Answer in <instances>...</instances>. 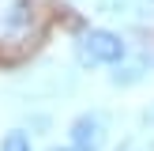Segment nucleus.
Wrapping results in <instances>:
<instances>
[{
    "instance_id": "nucleus-1",
    "label": "nucleus",
    "mask_w": 154,
    "mask_h": 151,
    "mask_svg": "<svg viewBox=\"0 0 154 151\" xmlns=\"http://www.w3.org/2000/svg\"><path fill=\"white\" fill-rule=\"evenodd\" d=\"M75 53H79L83 64H120L128 53V45L120 42V34L113 30H87V34L75 42Z\"/></svg>"
},
{
    "instance_id": "nucleus-2",
    "label": "nucleus",
    "mask_w": 154,
    "mask_h": 151,
    "mask_svg": "<svg viewBox=\"0 0 154 151\" xmlns=\"http://www.w3.org/2000/svg\"><path fill=\"white\" fill-rule=\"evenodd\" d=\"M34 23V0H0V45L23 42Z\"/></svg>"
},
{
    "instance_id": "nucleus-3",
    "label": "nucleus",
    "mask_w": 154,
    "mask_h": 151,
    "mask_svg": "<svg viewBox=\"0 0 154 151\" xmlns=\"http://www.w3.org/2000/svg\"><path fill=\"white\" fill-rule=\"evenodd\" d=\"M72 147H83V151H98L105 143V132H109V125H105V113L90 110V113H79V117L72 121Z\"/></svg>"
},
{
    "instance_id": "nucleus-4",
    "label": "nucleus",
    "mask_w": 154,
    "mask_h": 151,
    "mask_svg": "<svg viewBox=\"0 0 154 151\" xmlns=\"http://www.w3.org/2000/svg\"><path fill=\"white\" fill-rule=\"evenodd\" d=\"M0 151H30V136L23 128H11V132L0 140Z\"/></svg>"
},
{
    "instance_id": "nucleus-5",
    "label": "nucleus",
    "mask_w": 154,
    "mask_h": 151,
    "mask_svg": "<svg viewBox=\"0 0 154 151\" xmlns=\"http://www.w3.org/2000/svg\"><path fill=\"white\" fill-rule=\"evenodd\" d=\"M94 4V11H102V15H124V11H132V0H90Z\"/></svg>"
},
{
    "instance_id": "nucleus-6",
    "label": "nucleus",
    "mask_w": 154,
    "mask_h": 151,
    "mask_svg": "<svg viewBox=\"0 0 154 151\" xmlns=\"http://www.w3.org/2000/svg\"><path fill=\"white\" fill-rule=\"evenodd\" d=\"M117 151H139V147H135V143H120Z\"/></svg>"
},
{
    "instance_id": "nucleus-7",
    "label": "nucleus",
    "mask_w": 154,
    "mask_h": 151,
    "mask_svg": "<svg viewBox=\"0 0 154 151\" xmlns=\"http://www.w3.org/2000/svg\"><path fill=\"white\" fill-rule=\"evenodd\" d=\"M147 125L154 128V106H150V110H147Z\"/></svg>"
},
{
    "instance_id": "nucleus-8",
    "label": "nucleus",
    "mask_w": 154,
    "mask_h": 151,
    "mask_svg": "<svg viewBox=\"0 0 154 151\" xmlns=\"http://www.w3.org/2000/svg\"><path fill=\"white\" fill-rule=\"evenodd\" d=\"M53 151H83V147H53Z\"/></svg>"
}]
</instances>
